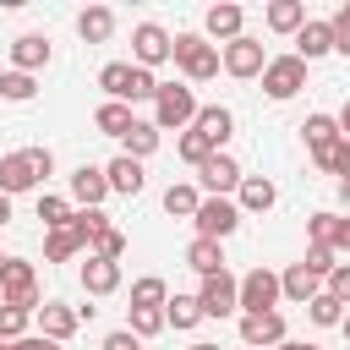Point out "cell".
Here are the masks:
<instances>
[{
	"label": "cell",
	"mask_w": 350,
	"mask_h": 350,
	"mask_svg": "<svg viewBox=\"0 0 350 350\" xmlns=\"http://www.w3.org/2000/svg\"><path fill=\"white\" fill-rule=\"evenodd\" d=\"M77 33H82L88 44H104V38L115 33V11H109V5H88V11L77 16Z\"/></svg>",
	"instance_id": "32"
},
{
	"label": "cell",
	"mask_w": 350,
	"mask_h": 350,
	"mask_svg": "<svg viewBox=\"0 0 350 350\" xmlns=\"http://www.w3.org/2000/svg\"><path fill=\"white\" fill-rule=\"evenodd\" d=\"M241 180H246V170H241L230 153H213V159L197 170V186H202V197H230V191H241Z\"/></svg>",
	"instance_id": "10"
},
{
	"label": "cell",
	"mask_w": 350,
	"mask_h": 350,
	"mask_svg": "<svg viewBox=\"0 0 350 350\" xmlns=\"http://www.w3.org/2000/svg\"><path fill=\"white\" fill-rule=\"evenodd\" d=\"M339 224H345L339 213L317 208V213L306 219V241H312V246H328V252H339Z\"/></svg>",
	"instance_id": "33"
},
{
	"label": "cell",
	"mask_w": 350,
	"mask_h": 350,
	"mask_svg": "<svg viewBox=\"0 0 350 350\" xmlns=\"http://www.w3.org/2000/svg\"><path fill=\"white\" fill-rule=\"evenodd\" d=\"M301 262H306V268H312V273H317V279H328V273H334V268H339V262H334V252H328V246H306V257H301Z\"/></svg>",
	"instance_id": "44"
},
{
	"label": "cell",
	"mask_w": 350,
	"mask_h": 350,
	"mask_svg": "<svg viewBox=\"0 0 350 350\" xmlns=\"http://www.w3.org/2000/svg\"><path fill=\"white\" fill-rule=\"evenodd\" d=\"M328 22H334V55H345V60H350V0H345Z\"/></svg>",
	"instance_id": "43"
},
{
	"label": "cell",
	"mask_w": 350,
	"mask_h": 350,
	"mask_svg": "<svg viewBox=\"0 0 350 350\" xmlns=\"http://www.w3.org/2000/svg\"><path fill=\"white\" fill-rule=\"evenodd\" d=\"M175 153H180V159H186L191 170H202V164H208V159H213L219 148H213V142H208L202 131H180V142H175Z\"/></svg>",
	"instance_id": "34"
},
{
	"label": "cell",
	"mask_w": 350,
	"mask_h": 350,
	"mask_svg": "<svg viewBox=\"0 0 350 350\" xmlns=\"http://www.w3.org/2000/svg\"><path fill=\"white\" fill-rule=\"evenodd\" d=\"M49 55H55V49H49L44 33H22V38H11V71H27V77H33V71L49 66Z\"/></svg>",
	"instance_id": "17"
},
{
	"label": "cell",
	"mask_w": 350,
	"mask_h": 350,
	"mask_svg": "<svg viewBox=\"0 0 350 350\" xmlns=\"http://www.w3.org/2000/svg\"><path fill=\"white\" fill-rule=\"evenodd\" d=\"M33 323H38V334H44V339H55V345H66V339L77 334V323H82V312H77V306H66V301H44V306L33 312Z\"/></svg>",
	"instance_id": "15"
},
{
	"label": "cell",
	"mask_w": 350,
	"mask_h": 350,
	"mask_svg": "<svg viewBox=\"0 0 350 350\" xmlns=\"http://www.w3.org/2000/svg\"><path fill=\"white\" fill-rule=\"evenodd\" d=\"M235 202H241V213H268V208L279 202V186H273L268 175H246L241 191H235Z\"/></svg>",
	"instance_id": "22"
},
{
	"label": "cell",
	"mask_w": 350,
	"mask_h": 350,
	"mask_svg": "<svg viewBox=\"0 0 350 350\" xmlns=\"http://www.w3.org/2000/svg\"><path fill=\"white\" fill-rule=\"evenodd\" d=\"M301 137H306V153H312V159H323V153L339 142V115H323V109H317V115H306Z\"/></svg>",
	"instance_id": "21"
},
{
	"label": "cell",
	"mask_w": 350,
	"mask_h": 350,
	"mask_svg": "<svg viewBox=\"0 0 350 350\" xmlns=\"http://www.w3.org/2000/svg\"><path fill=\"white\" fill-rule=\"evenodd\" d=\"M71 197H55V191H38V219H44V230H60V224H71Z\"/></svg>",
	"instance_id": "35"
},
{
	"label": "cell",
	"mask_w": 350,
	"mask_h": 350,
	"mask_svg": "<svg viewBox=\"0 0 350 350\" xmlns=\"http://www.w3.org/2000/svg\"><path fill=\"white\" fill-rule=\"evenodd\" d=\"M202 38L219 44V49L235 44V38H246V11L230 5V0H224V5H208V16H202Z\"/></svg>",
	"instance_id": "12"
},
{
	"label": "cell",
	"mask_w": 350,
	"mask_h": 350,
	"mask_svg": "<svg viewBox=\"0 0 350 350\" xmlns=\"http://www.w3.org/2000/svg\"><path fill=\"white\" fill-rule=\"evenodd\" d=\"M77 252H88V235L77 224H60V230H44V262H71Z\"/></svg>",
	"instance_id": "19"
},
{
	"label": "cell",
	"mask_w": 350,
	"mask_h": 350,
	"mask_svg": "<svg viewBox=\"0 0 350 350\" xmlns=\"http://www.w3.org/2000/svg\"><path fill=\"white\" fill-rule=\"evenodd\" d=\"M306 317H312L317 328H339V323H345V301H334V295L323 290V295L306 301Z\"/></svg>",
	"instance_id": "37"
},
{
	"label": "cell",
	"mask_w": 350,
	"mask_h": 350,
	"mask_svg": "<svg viewBox=\"0 0 350 350\" xmlns=\"http://www.w3.org/2000/svg\"><path fill=\"white\" fill-rule=\"evenodd\" d=\"M93 126H98L104 137H126V131L137 126V115H131V104H115V98H104V104L93 109Z\"/></svg>",
	"instance_id": "26"
},
{
	"label": "cell",
	"mask_w": 350,
	"mask_h": 350,
	"mask_svg": "<svg viewBox=\"0 0 350 350\" xmlns=\"http://www.w3.org/2000/svg\"><path fill=\"white\" fill-rule=\"evenodd\" d=\"M191 350H219V345H208V339H197V345H191Z\"/></svg>",
	"instance_id": "53"
},
{
	"label": "cell",
	"mask_w": 350,
	"mask_h": 350,
	"mask_svg": "<svg viewBox=\"0 0 350 350\" xmlns=\"http://www.w3.org/2000/svg\"><path fill=\"white\" fill-rule=\"evenodd\" d=\"M191 131H202V137H208V142H213V148L224 153V142L235 137V115H230L224 104H202V109H197V126H191Z\"/></svg>",
	"instance_id": "18"
},
{
	"label": "cell",
	"mask_w": 350,
	"mask_h": 350,
	"mask_svg": "<svg viewBox=\"0 0 350 350\" xmlns=\"http://www.w3.org/2000/svg\"><path fill=\"white\" fill-rule=\"evenodd\" d=\"M197 93H191V82H164L159 88V98H153V126L159 131H191L197 126Z\"/></svg>",
	"instance_id": "2"
},
{
	"label": "cell",
	"mask_w": 350,
	"mask_h": 350,
	"mask_svg": "<svg viewBox=\"0 0 350 350\" xmlns=\"http://www.w3.org/2000/svg\"><path fill=\"white\" fill-rule=\"evenodd\" d=\"M197 301H202V312H208V317H235V312H241V279H235L230 268H219V273H208V279H202Z\"/></svg>",
	"instance_id": "7"
},
{
	"label": "cell",
	"mask_w": 350,
	"mask_h": 350,
	"mask_svg": "<svg viewBox=\"0 0 350 350\" xmlns=\"http://www.w3.org/2000/svg\"><path fill=\"white\" fill-rule=\"evenodd\" d=\"M159 137H164V131H159L153 120H137V126L120 137V148H126V159H137V164H142L148 153H159Z\"/></svg>",
	"instance_id": "29"
},
{
	"label": "cell",
	"mask_w": 350,
	"mask_h": 350,
	"mask_svg": "<svg viewBox=\"0 0 350 350\" xmlns=\"http://www.w3.org/2000/svg\"><path fill=\"white\" fill-rule=\"evenodd\" d=\"M339 252H350V219L339 224Z\"/></svg>",
	"instance_id": "50"
},
{
	"label": "cell",
	"mask_w": 350,
	"mask_h": 350,
	"mask_svg": "<svg viewBox=\"0 0 350 350\" xmlns=\"http://www.w3.org/2000/svg\"><path fill=\"white\" fill-rule=\"evenodd\" d=\"M241 219H246V213H241L235 197H202V208H197L191 224H197L202 241H230V235L241 230Z\"/></svg>",
	"instance_id": "5"
},
{
	"label": "cell",
	"mask_w": 350,
	"mask_h": 350,
	"mask_svg": "<svg viewBox=\"0 0 350 350\" xmlns=\"http://www.w3.org/2000/svg\"><path fill=\"white\" fill-rule=\"evenodd\" d=\"M241 350H246V345H241Z\"/></svg>",
	"instance_id": "57"
},
{
	"label": "cell",
	"mask_w": 350,
	"mask_h": 350,
	"mask_svg": "<svg viewBox=\"0 0 350 350\" xmlns=\"http://www.w3.org/2000/svg\"><path fill=\"white\" fill-rule=\"evenodd\" d=\"M186 268H191V273H202V279H208V273H219V268H224V241H202V235H197V241L186 246Z\"/></svg>",
	"instance_id": "27"
},
{
	"label": "cell",
	"mask_w": 350,
	"mask_h": 350,
	"mask_svg": "<svg viewBox=\"0 0 350 350\" xmlns=\"http://www.w3.org/2000/svg\"><path fill=\"white\" fill-rule=\"evenodd\" d=\"M16 350H60V345L44 339V334H27V339H16Z\"/></svg>",
	"instance_id": "47"
},
{
	"label": "cell",
	"mask_w": 350,
	"mask_h": 350,
	"mask_svg": "<svg viewBox=\"0 0 350 350\" xmlns=\"http://www.w3.org/2000/svg\"><path fill=\"white\" fill-rule=\"evenodd\" d=\"M27 323H33V312H27V306H11V301H0V339H5V345L27 339Z\"/></svg>",
	"instance_id": "38"
},
{
	"label": "cell",
	"mask_w": 350,
	"mask_h": 350,
	"mask_svg": "<svg viewBox=\"0 0 350 350\" xmlns=\"http://www.w3.org/2000/svg\"><path fill=\"white\" fill-rule=\"evenodd\" d=\"M164 60H175V38H170L159 22H137V27H131V66L159 71Z\"/></svg>",
	"instance_id": "6"
},
{
	"label": "cell",
	"mask_w": 350,
	"mask_h": 350,
	"mask_svg": "<svg viewBox=\"0 0 350 350\" xmlns=\"http://www.w3.org/2000/svg\"><path fill=\"white\" fill-rule=\"evenodd\" d=\"M279 350H317V345H301V339H284Z\"/></svg>",
	"instance_id": "51"
},
{
	"label": "cell",
	"mask_w": 350,
	"mask_h": 350,
	"mask_svg": "<svg viewBox=\"0 0 350 350\" xmlns=\"http://www.w3.org/2000/svg\"><path fill=\"white\" fill-rule=\"evenodd\" d=\"M131 60H109L104 71H98V88H104V98H115V104H131Z\"/></svg>",
	"instance_id": "25"
},
{
	"label": "cell",
	"mask_w": 350,
	"mask_h": 350,
	"mask_svg": "<svg viewBox=\"0 0 350 350\" xmlns=\"http://www.w3.org/2000/svg\"><path fill=\"white\" fill-rule=\"evenodd\" d=\"M82 290H88V295H115V290H120V262L88 257V262H82Z\"/></svg>",
	"instance_id": "23"
},
{
	"label": "cell",
	"mask_w": 350,
	"mask_h": 350,
	"mask_svg": "<svg viewBox=\"0 0 350 350\" xmlns=\"http://www.w3.org/2000/svg\"><path fill=\"white\" fill-rule=\"evenodd\" d=\"M0 350H16V345H5V339H0Z\"/></svg>",
	"instance_id": "56"
},
{
	"label": "cell",
	"mask_w": 350,
	"mask_h": 350,
	"mask_svg": "<svg viewBox=\"0 0 350 350\" xmlns=\"http://www.w3.org/2000/svg\"><path fill=\"white\" fill-rule=\"evenodd\" d=\"M175 66L186 82H213L219 77V44H208L202 33H175Z\"/></svg>",
	"instance_id": "3"
},
{
	"label": "cell",
	"mask_w": 350,
	"mask_h": 350,
	"mask_svg": "<svg viewBox=\"0 0 350 350\" xmlns=\"http://www.w3.org/2000/svg\"><path fill=\"white\" fill-rule=\"evenodd\" d=\"M284 334V312H241V345L246 350H279Z\"/></svg>",
	"instance_id": "9"
},
{
	"label": "cell",
	"mask_w": 350,
	"mask_h": 350,
	"mask_svg": "<svg viewBox=\"0 0 350 350\" xmlns=\"http://www.w3.org/2000/svg\"><path fill=\"white\" fill-rule=\"evenodd\" d=\"M164 301H170V284H164L159 273H142V279L131 284V306H159V312H164Z\"/></svg>",
	"instance_id": "36"
},
{
	"label": "cell",
	"mask_w": 350,
	"mask_h": 350,
	"mask_svg": "<svg viewBox=\"0 0 350 350\" xmlns=\"http://www.w3.org/2000/svg\"><path fill=\"white\" fill-rule=\"evenodd\" d=\"M202 317H208V312H202V301H197V295H180V290H175V295L164 301V323H170V328H180V334H186V328H197Z\"/></svg>",
	"instance_id": "28"
},
{
	"label": "cell",
	"mask_w": 350,
	"mask_h": 350,
	"mask_svg": "<svg viewBox=\"0 0 350 350\" xmlns=\"http://www.w3.org/2000/svg\"><path fill=\"white\" fill-rule=\"evenodd\" d=\"M126 328H131L137 339H153V334H164L170 323H164V312H159V306H131V317H126Z\"/></svg>",
	"instance_id": "40"
},
{
	"label": "cell",
	"mask_w": 350,
	"mask_h": 350,
	"mask_svg": "<svg viewBox=\"0 0 350 350\" xmlns=\"http://www.w3.org/2000/svg\"><path fill=\"white\" fill-rule=\"evenodd\" d=\"M197 208H202V191H197V186H186V180H170V186H164V213L197 219Z\"/></svg>",
	"instance_id": "30"
},
{
	"label": "cell",
	"mask_w": 350,
	"mask_h": 350,
	"mask_svg": "<svg viewBox=\"0 0 350 350\" xmlns=\"http://www.w3.org/2000/svg\"><path fill=\"white\" fill-rule=\"evenodd\" d=\"M295 55L312 66V60H323V55H334V22L328 16H306V27L295 33Z\"/></svg>",
	"instance_id": "16"
},
{
	"label": "cell",
	"mask_w": 350,
	"mask_h": 350,
	"mask_svg": "<svg viewBox=\"0 0 350 350\" xmlns=\"http://www.w3.org/2000/svg\"><path fill=\"white\" fill-rule=\"evenodd\" d=\"M33 93H38V82H33L27 71H0V98H5V104H27Z\"/></svg>",
	"instance_id": "41"
},
{
	"label": "cell",
	"mask_w": 350,
	"mask_h": 350,
	"mask_svg": "<svg viewBox=\"0 0 350 350\" xmlns=\"http://www.w3.org/2000/svg\"><path fill=\"white\" fill-rule=\"evenodd\" d=\"M55 175V153L49 148H16V153H0V191L16 197V191H33Z\"/></svg>",
	"instance_id": "1"
},
{
	"label": "cell",
	"mask_w": 350,
	"mask_h": 350,
	"mask_svg": "<svg viewBox=\"0 0 350 350\" xmlns=\"http://www.w3.org/2000/svg\"><path fill=\"white\" fill-rule=\"evenodd\" d=\"M339 202H345V208H350V180H339Z\"/></svg>",
	"instance_id": "52"
},
{
	"label": "cell",
	"mask_w": 350,
	"mask_h": 350,
	"mask_svg": "<svg viewBox=\"0 0 350 350\" xmlns=\"http://www.w3.org/2000/svg\"><path fill=\"white\" fill-rule=\"evenodd\" d=\"M306 88V60L301 55H268V66H262V93L273 98V104H284V98H295Z\"/></svg>",
	"instance_id": "4"
},
{
	"label": "cell",
	"mask_w": 350,
	"mask_h": 350,
	"mask_svg": "<svg viewBox=\"0 0 350 350\" xmlns=\"http://www.w3.org/2000/svg\"><path fill=\"white\" fill-rule=\"evenodd\" d=\"M98 350H142V339L131 334V328H115V334H104V345Z\"/></svg>",
	"instance_id": "46"
},
{
	"label": "cell",
	"mask_w": 350,
	"mask_h": 350,
	"mask_svg": "<svg viewBox=\"0 0 350 350\" xmlns=\"http://www.w3.org/2000/svg\"><path fill=\"white\" fill-rule=\"evenodd\" d=\"M339 328H345V339H350V312H345V323H339Z\"/></svg>",
	"instance_id": "55"
},
{
	"label": "cell",
	"mask_w": 350,
	"mask_h": 350,
	"mask_svg": "<svg viewBox=\"0 0 350 350\" xmlns=\"http://www.w3.org/2000/svg\"><path fill=\"white\" fill-rule=\"evenodd\" d=\"M0 301L38 312V273H33V262H22V257H11V262H5V279H0Z\"/></svg>",
	"instance_id": "11"
},
{
	"label": "cell",
	"mask_w": 350,
	"mask_h": 350,
	"mask_svg": "<svg viewBox=\"0 0 350 350\" xmlns=\"http://www.w3.org/2000/svg\"><path fill=\"white\" fill-rule=\"evenodd\" d=\"M279 290H284V301H295V306H306L312 295H323V279L306 268V262H290L284 273H279Z\"/></svg>",
	"instance_id": "20"
},
{
	"label": "cell",
	"mask_w": 350,
	"mask_h": 350,
	"mask_svg": "<svg viewBox=\"0 0 350 350\" xmlns=\"http://www.w3.org/2000/svg\"><path fill=\"white\" fill-rule=\"evenodd\" d=\"M312 164H317L323 175H339V180H350V142L339 137V142H334V148H328L323 159H312Z\"/></svg>",
	"instance_id": "42"
},
{
	"label": "cell",
	"mask_w": 350,
	"mask_h": 350,
	"mask_svg": "<svg viewBox=\"0 0 350 350\" xmlns=\"http://www.w3.org/2000/svg\"><path fill=\"white\" fill-rule=\"evenodd\" d=\"M5 262H11V257H5V252H0V279H5Z\"/></svg>",
	"instance_id": "54"
},
{
	"label": "cell",
	"mask_w": 350,
	"mask_h": 350,
	"mask_svg": "<svg viewBox=\"0 0 350 350\" xmlns=\"http://www.w3.org/2000/svg\"><path fill=\"white\" fill-rule=\"evenodd\" d=\"M5 224H11V197L0 191V230H5Z\"/></svg>",
	"instance_id": "49"
},
{
	"label": "cell",
	"mask_w": 350,
	"mask_h": 350,
	"mask_svg": "<svg viewBox=\"0 0 350 350\" xmlns=\"http://www.w3.org/2000/svg\"><path fill=\"white\" fill-rule=\"evenodd\" d=\"M323 290H328L334 301H345V306H350V262H339V268L323 279Z\"/></svg>",
	"instance_id": "45"
},
{
	"label": "cell",
	"mask_w": 350,
	"mask_h": 350,
	"mask_svg": "<svg viewBox=\"0 0 350 350\" xmlns=\"http://www.w3.org/2000/svg\"><path fill=\"white\" fill-rule=\"evenodd\" d=\"M219 60H224V71L241 77V82H246V77H262V66H268V55H262L257 38H235V44H224Z\"/></svg>",
	"instance_id": "14"
},
{
	"label": "cell",
	"mask_w": 350,
	"mask_h": 350,
	"mask_svg": "<svg viewBox=\"0 0 350 350\" xmlns=\"http://www.w3.org/2000/svg\"><path fill=\"white\" fill-rule=\"evenodd\" d=\"M262 22H268L273 33H301V27H306V5H301V0H273Z\"/></svg>",
	"instance_id": "31"
},
{
	"label": "cell",
	"mask_w": 350,
	"mask_h": 350,
	"mask_svg": "<svg viewBox=\"0 0 350 350\" xmlns=\"http://www.w3.org/2000/svg\"><path fill=\"white\" fill-rule=\"evenodd\" d=\"M339 137L350 142V98H345V109H339Z\"/></svg>",
	"instance_id": "48"
},
{
	"label": "cell",
	"mask_w": 350,
	"mask_h": 350,
	"mask_svg": "<svg viewBox=\"0 0 350 350\" xmlns=\"http://www.w3.org/2000/svg\"><path fill=\"white\" fill-rule=\"evenodd\" d=\"M88 257H109V262H120V257H126V230H115V224L98 230V235L88 241Z\"/></svg>",
	"instance_id": "39"
},
{
	"label": "cell",
	"mask_w": 350,
	"mask_h": 350,
	"mask_svg": "<svg viewBox=\"0 0 350 350\" xmlns=\"http://www.w3.org/2000/svg\"><path fill=\"white\" fill-rule=\"evenodd\" d=\"M66 186H71V202H82V208H104V197H109L104 164H77V170L66 175Z\"/></svg>",
	"instance_id": "13"
},
{
	"label": "cell",
	"mask_w": 350,
	"mask_h": 350,
	"mask_svg": "<svg viewBox=\"0 0 350 350\" xmlns=\"http://www.w3.org/2000/svg\"><path fill=\"white\" fill-rule=\"evenodd\" d=\"M104 175H109V191H120V197H137V191H142V180H148V175H142V164H137V159H126V153H115V159L104 164Z\"/></svg>",
	"instance_id": "24"
},
{
	"label": "cell",
	"mask_w": 350,
	"mask_h": 350,
	"mask_svg": "<svg viewBox=\"0 0 350 350\" xmlns=\"http://www.w3.org/2000/svg\"><path fill=\"white\" fill-rule=\"evenodd\" d=\"M284 290H279V273L273 268H252L241 273V312H279Z\"/></svg>",
	"instance_id": "8"
}]
</instances>
